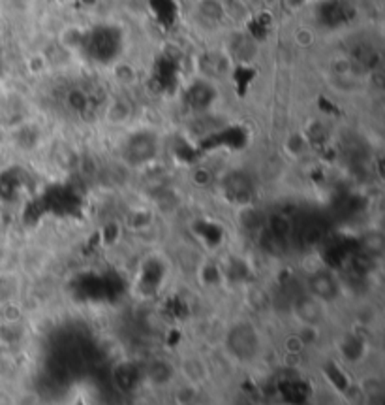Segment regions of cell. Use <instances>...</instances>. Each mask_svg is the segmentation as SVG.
Instances as JSON below:
<instances>
[{
	"instance_id": "obj_1",
	"label": "cell",
	"mask_w": 385,
	"mask_h": 405,
	"mask_svg": "<svg viewBox=\"0 0 385 405\" xmlns=\"http://www.w3.org/2000/svg\"><path fill=\"white\" fill-rule=\"evenodd\" d=\"M338 285L336 279L331 274H316L312 277V294L316 300H333L336 296Z\"/></svg>"
}]
</instances>
